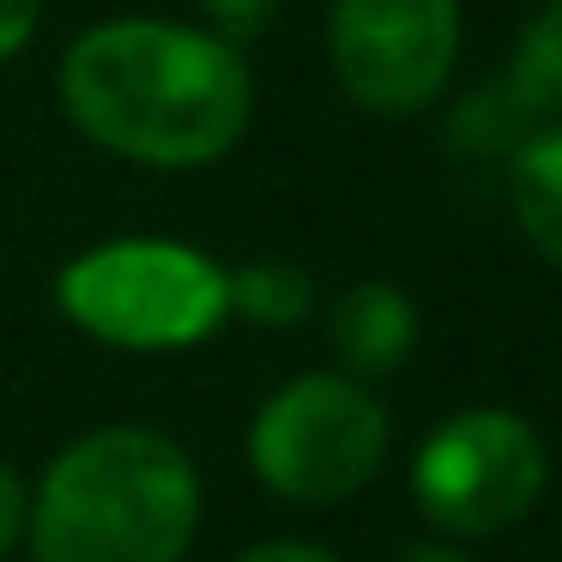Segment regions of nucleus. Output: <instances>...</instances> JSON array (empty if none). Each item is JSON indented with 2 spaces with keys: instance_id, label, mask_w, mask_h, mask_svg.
Masks as SVG:
<instances>
[{
  "instance_id": "11",
  "label": "nucleus",
  "mask_w": 562,
  "mask_h": 562,
  "mask_svg": "<svg viewBox=\"0 0 562 562\" xmlns=\"http://www.w3.org/2000/svg\"><path fill=\"white\" fill-rule=\"evenodd\" d=\"M279 7H284V0H200V13L212 19V31H218L224 43H236V49L272 25Z\"/></svg>"
},
{
  "instance_id": "15",
  "label": "nucleus",
  "mask_w": 562,
  "mask_h": 562,
  "mask_svg": "<svg viewBox=\"0 0 562 562\" xmlns=\"http://www.w3.org/2000/svg\"><path fill=\"white\" fill-rule=\"evenodd\" d=\"M405 562H460V557H453V550H441V544H417Z\"/></svg>"
},
{
  "instance_id": "13",
  "label": "nucleus",
  "mask_w": 562,
  "mask_h": 562,
  "mask_svg": "<svg viewBox=\"0 0 562 562\" xmlns=\"http://www.w3.org/2000/svg\"><path fill=\"white\" fill-rule=\"evenodd\" d=\"M43 19V0H0V61H13Z\"/></svg>"
},
{
  "instance_id": "12",
  "label": "nucleus",
  "mask_w": 562,
  "mask_h": 562,
  "mask_svg": "<svg viewBox=\"0 0 562 562\" xmlns=\"http://www.w3.org/2000/svg\"><path fill=\"white\" fill-rule=\"evenodd\" d=\"M25 520H31V490H25V477H19L13 465L0 460V557L25 538Z\"/></svg>"
},
{
  "instance_id": "10",
  "label": "nucleus",
  "mask_w": 562,
  "mask_h": 562,
  "mask_svg": "<svg viewBox=\"0 0 562 562\" xmlns=\"http://www.w3.org/2000/svg\"><path fill=\"white\" fill-rule=\"evenodd\" d=\"M308 303H315V284H308V272H296V267L260 260V267L231 272V315L284 327V321H303Z\"/></svg>"
},
{
  "instance_id": "1",
  "label": "nucleus",
  "mask_w": 562,
  "mask_h": 562,
  "mask_svg": "<svg viewBox=\"0 0 562 562\" xmlns=\"http://www.w3.org/2000/svg\"><path fill=\"white\" fill-rule=\"evenodd\" d=\"M61 110L115 158L146 170H200L243 139L255 115V74L218 31L110 19L67 49Z\"/></svg>"
},
{
  "instance_id": "6",
  "label": "nucleus",
  "mask_w": 562,
  "mask_h": 562,
  "mask_svg": "<svg viewBox=\"0 0 562 562\" xmlns=\"http://www.w3.org/2000/svg\"><path fill=\"white\" fill-rule=\"evenodd\" d=\"M333 74L369 115H417L460 55V0H333Z\"/></svg>"
},
{
  "instance_id": "7",
  "label": "nucleus",
  "mask_w": 562,
  "mask_h": 562,
  "mask_svg": "<svg viewBox=\"0 0 562 562\" xmlns=\"http://www.w3.org/2000/svg\"><path fill=\"white\" fill-rule=\"evenodd\" d=\"M327 339L357 381L387 375V369H400L417 345V308L400 284H381V279L351 284L327 315Z\"/></svg>"
},
{
  "instance_id": "4",
  "label": "nucleus",
  "mask_w": 562,
  "mask_h": 562,
  "mask_svg": "<svg viewBox=\"0 0 562 562\" xmlns=\"http://www.w3.org/2000/svg\"><path fill=\"white\" fill-rule=\"evenodd\" d=\"M387 460V405L357 375H296L255 412L248 465L284 502H345Z\"/></svg>"
},
{
  "instance_id": "3",
  "label": "nucleus",
  "mask_w": 562,
  "mask_h": 562,
  "mask_svg": "<svg viewBox=\"0 0 562 562\" xmlns=\"http://www.w3.org/2000/svg\"><path fill=\"white\" fill-rule=\"evenodd\" d=\"M55 303L79 333L122 351H188L231 315V272L164 236H127L67 260Z\"/></svg>"
},
{
  "instance_id": "2",
  "label": "nucleus",
  "mask_w": 562,
  "mask_h": 562,
  "mask_svg": "<svg viewBox=\"0 0 562 562\" xmlns=\"http://www.w3.org/2000/svg\"><path fill=\"white\" fill-rule=\"evenodd\" d=\"M200 526L194 460L139 424L91 429L31 490L37 562H182Z\"/></svg>"
},
{
  "instance_id": "9",
  "label": "nucleus",
  "mask_w": 562,
  "mask_h": 562,
  "mask_svg": "<svg viewBox=\"0 0 562 562\" xmlns=\"http://www.w3.org/2000/svg\"><path fill=\"white\" fill-rule=\"evenodd\" d=\"M502 86L526 115H562V0H544L514 37V61Z\"/></svg>"
},
{
  "instance_id": "8",
  "label": "nucleus",
  "mask_w": 562,
  "mask_h": 562,
  "mask_svg": "<svg viewBox=\"0 0 562 562\" xmlns=\"http://www.w3.org/2000/svg\"><path fill=\"white\" fill-rule=\"evenodd\" d=\"M508 200L526 243L562 267V122L538 127L508 158Z\"/></svg>"
},
{
  "instance_id": "5",
  "label": "nucleus",
  "mask_w": 562,
  "mask_h": 562,
  "mask_svg": "<svg viewBox=\"0 0 562 562\" xmlns=\"http://www.w3.org/2000/svg\"><path fill=\"white\" fill-rule=\"evenodd\" d=\"M544 441L526 417L477 405L460 412L417 448L412 460V496L441 532L490 538L514 526L544 490Z\"/></svg>"
},
{
  "instance_id": "14",
  "label": "nucleus",
  "mask_w": 562,
  "mask_h": 562,
  "mask_svg": "<svg viewBox=\"0 0 562 562\" xmlns=\"http://www.w3.org/2000/svg\"><path fill=\"white\" fill-rule=\"evenodd\" d=\"M236 562H339V557H333V550H315V544H255Z\"/></svg>"
}]
</instances>
